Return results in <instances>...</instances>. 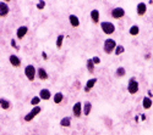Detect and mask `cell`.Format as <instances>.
<instances>
[{"instance_id": "1", "label": "cell", "mask_w": 153, "mask_h": 135, "mask_svg": "<svg viewBox=\"0 0 153 135\" xmlns=\"http://www.w3.org/2000/svg\"><path fill=\"white\" fill-rule=\"evenodd\" d=\"M100 28H102V31H103L105 34H113L114 32H115V26L111 23V22H108V21H105V22H102L100 23Z\"/></svg>"}, {"instance_id": "2", "label": "cell", "mask_w": 153, "mask_h": 135, "mask_svg": "<svg viewBox=\"0 0 153 135\" xmlns=\"http://www.w3.org/2000/svg\"><path fill=\"white\" fill-rule=\"evenodd\" d=\"M115 47H117L115 40L107 39V40L104 42V53H105V54H111L114 50H115Z\"/></svg>"}, {"instance_id": "3", "label": "cell", "mask_w": 153, "mask_h": 135, "mask_svg": "<svg viewBox=\"0 0 153 135\" xmlns=\"http://www.w3.org/2000/svg\"><path fill=\"white\" fill-rule=\"evenodd\" d=\"M39 112H41V107H39V106H34V107L31 109V112H28L26 116H25V120H26V122L32 120L37 115H39Z\"/></svg>"}, {"instance_id": "4", "label": "cell", "mask_w": 153, "mask_h": 135, "mask_svg": "<svg viewBox=\"0 0 153 135\" xmlns=\"http://www.w3.org/2000/svg\"><path fill=\"white\" fill-rule=\"evenodd\" d=\"M25 74H26V77H27L31 82L34 80V78H36V68H34V66L28 65L26 68H25Z\"/></svg>"}, {"instance_id": "5", "label": "cell", "mask_w": 153, "mask_h": 135, "mask_svg": "<svg viewBox=\"0 0 153 135\" xmlns=\"http://www.w3.org/2000/svg\"><path fill=\"white\" fill-rule=\"evenodd\" d=\"M127 90L130 94H136L138 91V82L135 80V78H131L129 84H127Z\"/></svg>"}, {"instance_id": "6", "label": "cell", "mask_w": 153, "mask_h": 135, "mask_svg": "<svg viewBox=\"0 0 153 135\" xmlns=\"http://www.w3.org/2000/svg\"><path fill=\"white\" fill-rule=\"evenodd\" d=\"M111 16H113V18H117V20L125 16V11L123 7H115L111 10Z\"/></svg>"}, {"instance_id": "7", "label": "cell", "mask_w": 153, "mask_h": 135, "mask_svg": "<svg viewBox=\"0 0 153 135\" xmlns=\"http://www.w3.org/2000/svg\"><path fill=\"white\" fill-rule=\"evenodd\" d=\"M9 11H10V9H9L7 4L4 1H0V17L6 16L9 14Z\"/></svg>"}, {"instance_id": "8", "label": "cell", "mask_w": 153, "mask_h": 135, "mask_svg": "<svg viewBox=\"0 0 153 135\" xmlns=\"http://www.w3.org/2000/svg\"><path fill=\"white\" fill-rule=\"evenodd\" d=\"M72 112H74V116L75 117H80L81 116V113H82V105H81V102H76L74 105Z\"/></svg>"}, {"instance_id": "9", "label": "cell", "mask_w": 153, "mask_h": 135, "mask_svg": "<svg viewBox=\"0 0 153 135\" xmlns=\"http://www.w3.org/2000/svg\"><path fill=\"white\" fill-rule=\"evenodd\" d=\"M97 82H98V79H97V78L88 79V80H87V83H86V87H85V91H86V93L90 91V90L94 87V85H96V83H97Z\"/></svg>"}, {"instance_id": "10", "label": "cell", "mask_w": 153, "mask_h": 135, "mask_svg": "<svg viewBox=\"0 0 153 135\" xmlns=\"http://www.w3.org/2000/svg\"><path fill=\"white\" fill-rule=\"evenodd\" d=\"M27 32H28V27H26V26H21V27L17 29V32H16L17 38H19V39H22L23 36L27 34Z\"/></svg>"}, {"instance_id": "11", "label": "cell", "mask_w": 153, "mask_h": 135, "mask_svg": "<svg viewBox=\"0 0 153 135\" xmlns=\"http://www.w3.org/2000/svg\"><path fill=\"white\" fill-rule=\"evenodd\" d=\"M50 97H52V94L48 89H42L39 91V99L41 100H49Z\"/></svg>"}, {"instance_id": "12", "label": "cell", "mask_w": 153, "mask_h": 135, "mask_svg": "<svg viewBox=\"0 0 153 135\" xmlns=\"http://www.w3.org/2000/svg\"><path fill=\"white\" fill-rule=\"evenodd\" d=\"M10 63L14 66V67H19L20 65H21V60H20V57L19 56H16V55H10Z\"/></svg>"}, {"instance_id": "13", "label": "cell", "mask_w": 153, "mask_h": 135, "mask_svg": "<svg viewBox=\"0 0 153 135\" xmlns=\"http://www.w3.org/2000/svg\"><path fill=\"white\" fill-rule=\"evenodd\" d=\"M146 11H147V6H146L145 3H140V4L137 5V15L143 16V15L146 14Z\"/></svg>"}, {"instance_id": "14", "label": "cell", "mask_w": 153, "mask_h": 135, "mask_svg": "<svg viewBox=\"0 0 153 135\" xmlns=\"http://www.w3.org/2000/svg\"><path fill=\"white\" fill-rule=\"evenodd\" d=\"M69 21H70L72 27H79L80 26V20L76 15H70L69 16Z\"/></svg>"}, {"instance_id": "15", "label": "cell", "mask_w": 153, "mask_h": 135, "mask_svg": "<svg viewBox=\"0 0 153 135\" xmlns=\"http://www.w3.org/2000/svg\"><path fill=\"white\" fill-rule=\"evenodd\" d=\"M37 74H38V77H39V79H42V80L48 79V73L45 72L44 68H39V69H38L37 71Z\"/></svg>"}, {"instance_id": "16", "label": "cell", "mask_w": 153, "mask_h": 135, "mask_svg": "<svg viewBox=\"0 0 153 135\" xmlns=\"http://www.w3.org/2000/svg\"><path fill=\"white\" fill-rule=\"evenodd\" d=\"M83 107V113L86 115V116H88V115H90L91 113V109H92V104L91 102H85V105L82 106Z\"/></svg>"}, {"instance_id": "17", "label": "cell", "mask_w": 153, "mask_h": 135, "mask_svg": "<svg viewBox=\"0 0 153 135\" xmlns=\"http://www.w3.org/2000/svg\"><path fill=\"white\" fill-rule=\"evenodd\" d=\"M91 18L94 23H98L99 22V11L98 10H92L91 11Z\"/></svg>"}, {"instance_id": "18", "label": "cell", "mask_w": 153, "mask_h": 135, "mask_svg": "<svg viewBox=\"0 0 153 135\" xmlns=\"http://www.w3.org/2000/svg\"><path fill=\"white\" fill-rule=\"evenodd\" d=\"M70 124H71V118L70 117H64L61 120H60V126L61 127H70Z\"/></svg>"}, {"instance_id": "19", "label": "cell", "mask_w": 153, "mask_h": 135, "mask_svg": "<svg viewBox=\"0 0 153 135\" xmlns=\"http://www.w3.org/2000/svg\"><path fill=\"white\" fill-rule=\"evenodd\" d=\"M142 106H143V108H146V109H148V108H151L152 107V100L149 99V97H143V101H142Z\"/></svg>"}, {"instance_id": "20", "label": "cell", "mask_w": 153, "mask_h": 135, "mask_svg": "<svg viewBox=\"0 0 153 135\" xmlns=\"http://www.w3.org/2000/svg\"><path fill=\"white\" fill-rule=\"evenodd\" d=\"M0 107L3 109H9L11 107V104H10V101H7L5 99H0Z\"/></svg>"}, {"instance_id": "21", "label": "cell", "mask_w": 153, "mask_h": 135, "mask_svg": "<svg viewBox=\"0 0 153 135\" xmlns=\"http://www.w3.org/2000/svg\"><path fill=\"white\" fill-rule=\"evenodd\" d=\"M87 69H88V72H91V73L94 72V63H93L92 58L87 60Z\"/></svg>"}, {"instance_id": "22", "label": "cell", "mask_w": 153, "mask_h": 135, "mask_svg": "<svg viewBox=\"0 0 153 135\" xmlns=\"http://www.w3.org/2000/svg\"><path fill=\"white\" fill-rule=\"evenodd\" d=\"M62 99H64L62 93H56V94L54 95V102H55V104H60V102L62 101Z\"/></svg>"}, {"instance_id": "23", "label": "cell", "mask_w": 153, "mask_h": 135, "mask_svg": "<svg viewBox=\"0 0 153 135\" xmlns=\"http://www.w3.org/2000/svg\"><path fill=\"white\" fill-rule=\"evenodd\" d=\"M64 38H65V36H64L62 34L58 35V38H56V47H58V49H60V47L62 46V42H64Z\"/></svg>"}, {"instance_id": "24", "label": "cell", "mask_w": 153, "mask_h": 135, "mask_svg": "<svg viewBox=\"0 0 153 135\" xmlns=\"http://www.w3.org/2000/svg\"><path fill=\"white\" fill-rule=\"evenodd\" d=\"M130 34L131 35H137L138 33H140V28H138V26H136V24H135V26H132L131 28H130Z\"/></svg>"}, {"instance_id": "25", "label": "cell", "mask_w": 153, "mask_h": 135, "mask_svg": "<svg viewBox=\"0 0 153 135\" xmlns=\"http://www.w3.org/2000/svg\"><path fill=\"white\" fill-rule=\"evenodd\" d=\"M125 68L124 67H119L118 69H117V73H115V74H117V77H119V78H121V77H124L125 76Z\"/></svg>"}, {"instance_id": "26", "label": "cell", "mask_w": 153, "mask_h": 135, "mask_svg": "<svg viewBox=\"0 0 153 135\" xmlns=\"http://www.w3.org/2000/svg\"><path fill=\"white\" fill-rule=\"evenodd\" d=\"M125 51V49H124V46L123 45H118L117 47H115V50H114V53H115V55L118 56V55H120V54H123Z\"/></svg>"}, {"instance_id": "27", "label": "cell", "mask_w": 153, "mask_h": 135, "mask_svg": "<svg viewBox=\"0 0 153 135\" xmlns=\"http://www.w3.org/2000/svg\"><path fill=\"white\" fill-rule=\"evenodd\" d=\"M39 102H41L39 96H36V97H33V99L31 100V105H32V106H37V105H39Z\"/></svg>"}, {"instance_id": "28", "label": "cell", "mask_w": 153, "mask_h": 135, "mask_svg": "<svg viewBox=\"0 0 153 135\" xmlns=\"http://www.w3.org/2000/svg\"><path fill=\"white\" fill-rule=\"evenodd\" d=\"M44 7H45V1H44V0H41V1L37 4V9L38 10H43Z\"/></svg>"}, {"instance_id": "29", "label": "cell", "mask_w": 153, "mask_h": 135, "mask_svg": "<svg viewBox=\"0 0 153 135\" xmlns=\"http://www.w3.org/2000/svg\"><path fill=\"white\" fill-rule=\"evenodd\" d=\"M92 61H93L94 66H96V65H98V63H100V58H99L98 56H93V57H92Z\"/></svg>"}, {"instance_id": "30", "label": "cell", "mask_w": 153, "mask_h": 135, "mask_svg": "<svg viewBox=\"0 0 153 135\" xmlns=\"http://www.w3.org/2000/svg\"><path fill=\"white\" fill-rule=\"evenodd\" d=\"M11 45L14 46V47L16 49V50H19V49H20V47H19V46L16 45V42H15V39H11Z\"/></svg>"}, {"instance_id": "31", "label": "cell", "mask_w": 153, "mask_h": 135, "mask_svg": "<svg viewBox=\"0 0 153 135\" xmlns=\"http://www.w3.org/2000/svg\"><path fill=\"white\" fill-rule=\"evenodd\" d=\"M42 56H43V58H44V60H47V58H48V56H47V54H45L44 51L42 53Z\"/></svg>"}, {"instance_id": "32", "label": "cell", "mask_w": 153, "mask_h": 135, "mask_svg": "<svg viewBox=\"0 0 153 135\" xmlns=\"http://www.w3.org/2000/svg\"><path fill=\"white\" fill-rule=\"evenodd\" d=\"M141 119L145 120V119H146V116H145V115H141Z\"/></svg>"}]
</instances>
